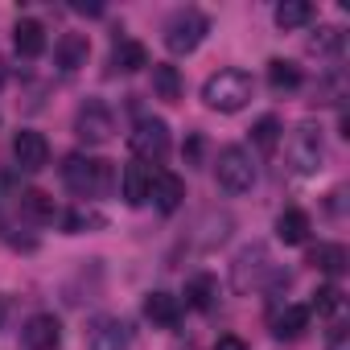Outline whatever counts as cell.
Wrapping results in <instances>:
<instances>
[{"mask_svg":"<svg viewBox=\"0 0 350 350\" xmlns=\"http://www.w3.org/2000/svg\"><path fill=\"white\" fill-rule=\"evenodd\" d=\"M252 91H256V83H252L247 70H219V75H211L202 83V103L211 111H227L231 116V111H243L252 103Z\"/></svg>","mask_w":350,"mask_h":350,"instance_id":"1","label":"cell"},{"mask_svg":"<svg viewBox=\"0 0 350 350\" xmlns=\"http://www.w3.org/2000/svg\"><path fill=\"white\" fill-rule=\"evenodd\" d=\"M62 178L79 198H99L111 190V161L87 157V152H70L62 165Z\"/></svg>","mask_w":350,"mask_h":350,"instance_id":"2","label":"cell"},{"mask_svg":"<svg viewBox=\"0 0 350 350\" xmlns=\"http://www.w3.org/2000/svg\"><path fill=\"white\" fill-rule=\"evenodd\" d=\"M284 161H288V169L297 173V178H309V173L321 169V161H325V140H321V128H317L313 120H305V124H297V128L288 132V140H284Z\"/></svg>","mask_w":350,"mask_h":350,"instance_id":"3","label":"cell"},{"mask_svg":"<svg viewBox=\"0 0 350 350\" xmlns=\"http://www.w3.org/2000/svg\"><path fill=\"white\" fill-rule=\"evenodd\" d=\"M206 33H211V17L198 13V9H182V13H173L165 21V50L178 54V58L182 54H194L206 42Z\"/></svg>","mask_w":350,"mask_h":350,"instance_id":"4","label":"cell"},{"mask_svg":"<svg viewBox=\"0 0 350 350\" xmlns=\"http://www.w3.org/2000/svg\"><path fill=\"white\" fill-rule=\"evenodd\" d=\"M215 178H219V190L247 194L256 186V161H252V152L239 148V144H227L219 152V161H215Z\"/></svg>","mask_w":350,"mask_h":350,"instance_id":"5","label":"cell"},{"mask_svg":"<svg viewBox=\"0 0 350 350\" xmlns=\"http://www.w3.org/2000/svg\"><path fill=\"white\" fill-rule=\"evenodd\" d=\"M75 132L83 144H107L116 136V116L103 99H87L79 111H75Z\"/></svg>","mask_w":350,"mask_h":350,"instance_id":"6","label":"cell"},{"mask_svg":"<svg viewBox=\"0 0 350 350\" xmlns=\"http://www.w3.org/2000/svg\"><path fill=\"white\" fill-rule=\"evenodd\" d=\"M128 148L140 161H161L169 152V128H165V120H140L128 132Z\"/></svg>","mask_w":350,"mask_h":350,"instance_id":"7","label":"cell"},{"mask_svg":"<svg viewBox=\"0 0 350 350\" xmlns=\"http://www.w3.org/2000/svg\"><path fill=\"white\" fill-rule=\"evenodd\" d=\"M132 346V325L124 317H95L87 325V350H128Z\"/></svg>","mask_w":350,"mask_h":350,"instance_id":"8","label":"cell"},{"mask_svg":"<svg viewBox=\"0 0 350 350\" xmlns=\"http://www.w3.org/2000/svg\"><path fill=\"white\" fill-rule=\"evenodd\" d=\"M148 198L161 215H173L182 206L186 198V182L178 178V173H169V169H152V178H148Z\"/></svg>","mask_w":350,"mask_h":350,"instance_id":"9","label":"cell"},{"mask_svg":"<svg viewBox=\"0 0 350 350\" xmlns=\"http://www.w3.org/2000/svg\"><path fill=\"white\" fill-rule=\"evenodd\" d=\"M13 157H17V165L25 173H38V169L50 165V140L42 132H33V128H21L13 136Z\"/></svg>","mask_w":350,"mask_h":350,"instance_id":"10","label":"cell"},{"mask_svg":"<svg viewBox=\"0 0 350 350\" xmlns=\"http://www.w3.org/2000/svg\"><path fill=\"white\" fill-rule=\"evenodd\" d=\"M264 272H272V260H268V247L252 243L235 256V288H260Z\"/></svg>","mask_w":350,"mask_h":350,"instance_id":"11","label":"cell"},{"mask_svg":"<svg viewBox=\"0 0 350 350\" xmlns=\"http://www.w3.org/2000/svg\"><path fill=\"white\" fill-rule=\"evenodd\" d=\"M21 342H25V350H54L62 342V321L54 313H33L21 325Z\"/></svg>","mask_w":350,"mask_h":350,"instance_id":"12","label":"cell"},{"mask_svg":"<svg viewBox=\"0 0 350 350\" xmlns=\"http://www.w3.org/2000/svg\"><path fill=\"white\" fill-rule=\"evenodd\" d=\"M144 317H148L152 325H161V329H173V325L182 321V297H173V293H165V288L148 293V297H144Z\"/></svg>","mask_w":350,"mask_h":350,"instance_id":"13","label":"cell"},{"mask_svg":"<svg viewBox=\"0 0 350 350\" xmlns=\"http://www.w3.org/2000/svg\"><path fill=\"white\" fill-rule=\"evenodd\" d=\"M54 58H58V70H66V75H75L79 66H87V58H91L87 33H62L58 46H54Z\"/></svg>","mask_w":350,"mask_h":350,"instance_id":"14","label":"cell"},{"mask_svg":"<svg viewBox=\"0 0 350 350\" xmlns=\"http://www.w3.org/2000/svg\"><path fill=\"white\" fill-rule=\"evenodd\" d=\"M13 46H17L21 58H42L46 54V25L33 21V17H21L13 25Z\"/></svg>","mask_w":350,"mask_h":350,"instance_id":"15","label":"cell"},{"mask_svg":"<svg viewBox=\"0 0 350 350\" xmlns=\"http://www.w3.org/2000/svg\"><path fill=\"white\" fill-rule=\"evenodd\" d=\"M148 178H152L148 165H140V161L124 165V173H120V190H124V202H128V206H144V202H148Z\"/></svg>","mask_w":350,"mask_h":350,"instance_id":"16","label":"cell"},{"mask_svg":"<svg viewBox=\"0 0 350 350\" xmlns=\"http://www.w3.org/2000/svg\"><path fill=\"white\" fill-rule=\"evenodd\" d=\"M309 231H313V223H309V215L305 211H280V219H276V239L284 243V247H301L305 239H309Z\"/></svg>","mask_w":350,"mask_h":350,"instance_id":"17","label":"cell"},{"mask_svg":"<svg viewBox=\"0 0 350 350\" xmlns=\"http://www.w3.org/2000/svg\"><path fill=\"white\" fill-rule=\"evenodd\" d=\"M144 66H148V50H144L140 42L124 38V42L111 46V70H120V75H136V70H144Z\"/></svg>","mask_w":350,"mask_h":350,"instance_id":"18","label":"cell"},{"mask_svg":"<svg viewBox=\"0 0 350 350\" xmlns=\"http://www.w3.org/2000/svg\"><path fill=\"white\" fill-rule=\"evenodd\" d=\"M309 264H313L317 272H325V276H342L346 264H350V256H346L342 243H317V247L309 252Z\"/></svg>","mask_w":350,"mask_h":350,"instance_id":"19","label":"cell"},{"mask_svg":"<svg viewBox=\"0 0 350 350\" xmlns=\"http://www.w3.org/2000/svg\"><path fill=\"white\" fill-rule=\"evenodd\" d=\"M309 329V305H284L272 317V334L276 338H301Z\"/></svg>","mask_w":350,"mask_h":350,"instance_id":"20","label":"cell"},{"mask_svg":"<svg viewBox=\"0 0 350 350\" xmlns=\"http://www.w3.org/2000/svg\"><path fill=\"white\" fill-rule=\"evenodd\" d=\"M301 83H305V79H301V66H297V62H284V58H272V62H268V87H272L276 95H293Z\"/></svg>","mask_w":350,"mask_h":350,"instance_id":"21","label":"cell"},{"mask_svg":"<svg viewBox=\"0 0 350 350\" xmlns=\"http://www.w3.org/2000/svg\"><path fill=\"white\" fill-rule=\"evenodd\" d=\"M152 91L157 99H182V75L178 66H169V62H152Z\"/></svg>","mask_w":350,"mask_h":350,"instance_id":"22","label":"cell"},{"mask_svg":"<svg viewBox=\"0 0 350 350\" xmlns=\"http://www.w3.org/2000/svg\"><path fill=\"white\" fill-rule=\"evenodd\" d=\"M186 301H190L194 309H215V301H219V280H215L211 272L194 276V280L186 284Z\"/></svg>","mask_w":350,"mask_h":350,"instance_id":"23","label":"cell"},{"mask_svg":"<svg viewBox=\"0 0 350 350\" xmlns=\"http://www.w3.org/2000/svg\"><path fill=\"white\" fill-rule=\"evenodd\" d=\"M309 17H313L309 0H284V5H276V25L280 29H301V25H309Z\"/></svg>","mask_w":350,"mask_h":350,"instance_id":"24","label":"cell"},{"mask_svg":"<svg viewBox=\"0 0 350 350\" xmlns=\"http://www.w3.org/2000/svg\"><path fill=\"white\" fill-rule=\"evenodd\" d=\"M17 206H21V215L33 219V223H50V219H54V198L42 194V190H25Z\"/></svg>","mask_w":350,"mask_h":350,"instance_id":"25","label":"cell"},{"mask_svg":"<svg viewBox=\"0 0 350 350\" xmlns=\"http://www.w3.org/2000/svg\"><path fill=\"white\" fill-rule=\"evenodd\" d=\"M280 120L276 116H260L256 120V128H252V140H256V148L260 152H276V144H280Z\"/></svg>","mask_w":350,"mask_h":350,"instance_id":"26","label":"cell"},{"mask_svg":"<svg viewBox=\"0 0 350 350\" xmlns=\"http://www.w3.org/2000/svg\"><path fill=\"white\" fill-rule=\"evenodd\" d=\"M317 309V317H334L338 309H342V288L338 284H321L317 293H313V305H309V313Z\"/></svg>","mask_w":350,"mask_h":350,"instance_id":"27","label":"cell"},{"mask_svg":"<svg viewBox=\"0 0 350 350\" xmlns=\"http://www.w3.org/2000/svg\"><path fill=\"white\" fill-rule=\"evenodd\" d=\"M342 50V29L338 25H325L309 38V54H338Z\"/></svg>","mask_w":350,"mask_h":350,"instance_id":"28","label":"cell"},{"mask_svg":"<svg viewBox=\"0 0 350 350\" xmlns=\"http://www.w3.org/2000/svg\"><path fill=\"white\" fill-rule=\"evenodd\" d=\"M87 227H103V219H99L95 211H70V215H66V231H70V235H79V231H87Z\"/></svg>","mask_w":350,"mask_h":350,"instance_id":"29","label":"cell"},{"mask_svg":"<svg viewBox=\"0 0 350 350\" xmlns=\"http://www.w3.org/2000/svg\"><path fill=\"white\" fill-rule=\"evenodd\" d=\"M215 350H247V342H243L239 334H223V338L215 342Z\"/></svg>","mask_w":350,"mask_h":350,"instance_id":"30","label":"cell"},{"mask_svg":"<svg viewBox=\"0 0 350 350\" xmlns=\"http://www.w3.org/2000/svg\"><path fill=\"white\" fill-rule=\"evenodd\" d=\"M182 152H186V161H190V165H198V157H202V136H190V144H186Z\"/></svg>","mask_w":350,"mask_h":350,"instance_id":"31","label":"cell"},{"mask_svg":"<svg viewBox=\"0 0 350 350\" xmlns=\"http://www.w3.org/2000/svg\"><path fill=\"white\" fill-rule=\"evenodd\" d=\"M5 83H9V70H5V58H0V91H5Z\"/></svg>","mask_w":350,"mask_h":350,"instance_id":"32","label":"cell"},{"mask_svg":"<svg viewBox=\"0 0 350 350\" xmlns=\"http://www.w3.org/2000/svg\"><path fill=\"white\" fill-rule=\"evenodd\" d=\"M5 313H9V301H5V297H0V321H5Z\"/></svg>","mask_w":350,"mask_h":350,"instance_id":"33","label":"cell"}]
</instances>
